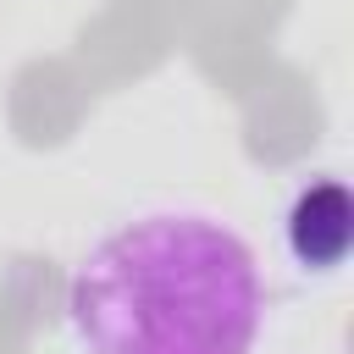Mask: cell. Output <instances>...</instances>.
<instances>
[{
  "instance_id": "cell-1",
  "label": "cell",
  "mask_w": 354,
  "mask_h": 354,
  "mask_svg": "<svg viewBox=\"0 0 354 354\" xmlns=\"http://www.w3.org/2000/svg\"><path fill=\"white\" fill-rule=\"evenodd\" d=\"M260 326V260L205 210L133 216L66 277V332L83 354H254Z\"/></svg>"
},
{
  "instance_id": "cell-2",
  "label": "cell",
  "mask_w": 354,
  "mask_h": 354,
  "mask_svg": "<svg viewBox=\"0 0 354 354\" xmlns=\"http://www.w3.org/2000/svg\"><path fill=\"white\" fill-rule=\"evenodd\" d=\"M288 254L293 266L310 277H326L343 266L348 254V194L337 177H321L310 188H299L293 210H288Z\"/></svg>"
}]
</instances>
